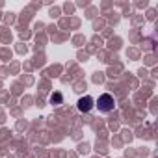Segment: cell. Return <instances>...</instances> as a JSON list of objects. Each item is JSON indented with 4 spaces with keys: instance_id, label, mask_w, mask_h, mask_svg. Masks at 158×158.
I'll return each instance as SVG.
<instances>
[{
    "instance_id": "2",
    "label": "cell",
    "mask_w": 158,
    "mask_h": 158,
    "mask_svg": "<svg viewBox=\"0 0 158 158\" xmlns=\"http://www.w3.org/2000/svg\"><path fill=\"white\" fill-rule=\"evenodd\" d=\"M78 110L80 112H84V114H88V112H91L93 108H95V99L91 97V95H86V97H82L80 101H78Z\"/></svg>"
},
{
    "instance_id": "1",
    "label": "cell",
    "mask_w": 158,
    "mask_h": 158,
    "mask_svg": "<svg viewBox=\"0 0 158 158\" xmlns=\"http://www.w3.org/2000/svg\"><path fill=\"white\" fill-rule=\"evenodd\" d=\"M95 106L99 108V112H112L115 106V101L110 93H104L99 97V101H95Z\"/></svg>"
},
{
    "instance_id": "3",
    "label": "cell",
    "mask_w": 158,
    "mask_h": 158,
    "mask_svg": "<svg viewBox=\"0 0 158 158\" xmlns=\"http://www.w3.org/2000/svg\"><path fill=\"white\" fill-rule=\"evenodd\" d=\"M50 102H52V104H54V102L60 104V102H61V95H60V93H54V95L50 97Z\"/></svg>"
}]
</instances>
